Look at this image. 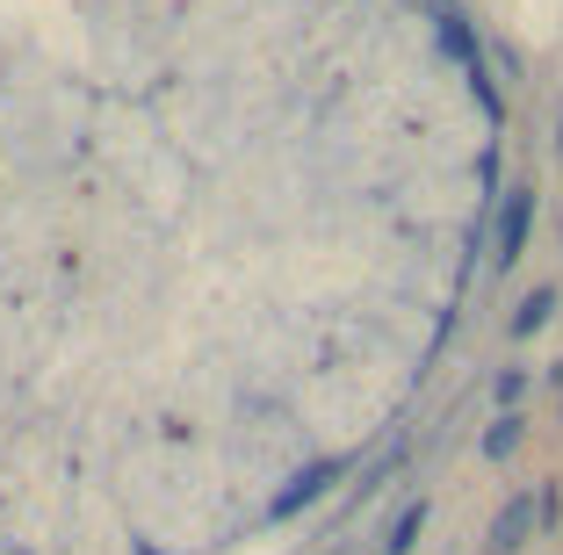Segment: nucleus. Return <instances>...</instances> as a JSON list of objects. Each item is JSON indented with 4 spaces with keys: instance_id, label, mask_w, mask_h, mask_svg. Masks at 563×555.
Instances as JSON below:
<instances>
[{
    "instance_id": "1",
    "label": "nucleus",
    "mask_w": 563,
    "mask_h": 555,
    "mask_svg": "<svg viewBox=\"0 0 563 555\" xmlns=\"http://www.w3.org/2000/svg\"><path fill=\"white\" fill-rule=\"evenodd\" d=\"M534 520H542V506H534V490H520L514 506L492 520V555H520V548H528V534H534Z\"/></svg>"
},
{
    "instance_id": "2",
    "label": "nucleus",
    "mask_w": 563,
    "mask_h": 555,
    "mask_svg": "<svg viewBox=\"0 0 563 555\" xmlns=\"http://www.w3.org/2000/svg\"><path fill=\"white\" fill-rule=\"evenodd\" d=\"M528 224H534V196H528V188H514L506 210H498V260H506V267L528 253Z\"/></svg>"
},
{
    "instance_id": "3",
    "label": "nucleus",
    "mask_w": 563,
    "mask_h": 555,
    "mask_svg": "<svg viewBox=\"0 0 563 555\" xmlns=\"http://www.w3.org/2000/svg\"><path fill=\"white\" fill-rule=\"evenodd\" d=\"M332 476H340V462H311V469H303V476H289V490H282V498H275V520H289V512H297V506H311V498H318V490L332 484Z\"/></svg>"
},
{
    "instance_id": "4",
    "label": "nucleus",
    "mask_w": 563,
    "mask_h": 555,
    "mask_svg": "<svg viewBox=\"0 0 563 555\" xmlns=\"http://www.w3.org/2000/svg\"><path fill=\"white\" fill-rule=\"evenodd\" d=\"M549 311H556V289H534L528 303L514 311V332H542V325H549Z\"/></svg>"
},
{
    "instance_id": "5",
    "label": "nucleus",
    "mask_w": 563,
    "mask_h": 555,
    "mask_svg": "<svg viewBox=\"0 0 563 555\" xmlns=\"http://www.w3.org/2000/svg\"><path fill=\"white\" fill-rule=\"evenodd\" d=\"M419 526H427V506H405L398 526H390V541H383V555H405V548L419 541Z\"/></svg>"
},
{
    "instance_id": "6",
    "label": "nucleus",
    "mask_w": 563,
    "mask_h": 555,
    "mask_svg": "<svg viewBox=\"0 0 563 555\" xmlns=\"http://www.w3.org/2000/svg\"><path fill=\"white\" fill-rule=\"evenodd\" d=\"M514 447H520V419L506 411V419H498L492 433H484V455H514Z\"/></svg>"
},
{
    "instance_id": "7",
    "label": "nucleus",
    "mask_w": 563,
    "mask_h": 555,
    "mask_svg": "<svg viewBox=\"0 0 563 555\" xmlns=\"http://www.w3.org/2000/svg\"><path fill=\"white\" fill-rule=\"evenodd\" d=\"M520 390H528V376H520V368H506V376H498V404H514Z\"/></svg>"
}]
</instances>
